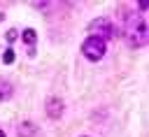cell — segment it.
<instances>
[{"mask_svg": "<svg viewBox=\"0 0 149 137\" xmlns=\"http://www.w3.org/2000/svg\"><path fill=\"white\" fill-rule=\"evenodd\" d=\"M81 53L88 60H100L105 56V42L100 37H95V35H88L84 39V44H81Z\"/></svg>", "mask_w": 149, "mask_h": 137, "instance_id": "1", "label": "cell"}, {"mask_svg": "<svg viewBox=\"0 0 149 137\" xmlns=\"http://www.w3.org/2000/svg\"><path fill=\"white\" fill-rule=\"evenodd\" d=\"M88 28H91V35L100 37L102 42H105V39H112V37L116 35V28L112 26L109 19H95V21H91Z\"/></svg>", "mask_w": 149, "mask_h": 137, "instance_id": "2", "label": "cell"}, {"mask_svg": "<svg viewBox=\"0 0 149 137\" xmlns=\"http://www.w3.org/2000/svg\"><path fill=\"white\" fill-rule=\"evenodd\" d=\"M63 100L61 98H49L47 100V114H49V118H61V114H63Z\"/></svg>", "mask_w": 149, "mask_h": 137, "instance_id": "3", "label": "cell"}, {"mask_svg": "<svg viewBox=\"0 0 149 137\" xmlns=\"http://www.w3.org/2000/svg\"><path fill=\"white\" fill-rule=\"evenodd\" d=\"M35 135H37L35 123L26 121V123H21V125H19V137H35Z\"/></svg>", "mask_w": 149, "mask_h": 137, "instance_id": "4", "label": "cell"}, {"mask_svg": "<svg viewBox=\"0 0 149 137\" xmlns=\"http://www.w3.org/2000/svg\"><path fill=\"white\" fill-rule=\"evenodd\" d=\"M12 93H14L12 84H9V81H5V79H0V102H2V100H9V98H12Z\"/></svg>", "mask_w": 149, "mask_h": 137, "instance_id": "5", "label": "cell"}, {"mask_svg": "<svg viewBox=\"0 0 149 137\" xmlns=\"http://www.w3.org/2000/svg\"><path fill=\"white\" fill-rule=\"evenodd\" d=\"M21 37H23V42H26V44H30V46H33V44H35V39H37V33H35L33 28H26Z\"/></svg>", "mask_w": 149, "mask_h": 137, "instance_id": "6", "label": "cell"}, {"mask_svg": "<svg viewBox=\"0 0 149 137\" xmlns=\"http://www.w3.org/2000/svg\"><path fill=\"white\" fill-rule=\"evenodd\" d=\"M2 63H7V65L14 63V51H12V49H7V51L2 53Z\"/></svg>", "mask_w": 149, "mask_h": 137, "instance_id": "7", "label": "cell"}, {"mask_svg": "<svg viewBox=\"0 0 149 137\" xmlns=\"http://www.w3.org/2000/svg\"><path fill=\"white\" fill-rule=\"evenodd\" d=\"M16 35H19V33H16L14 28H12V30H7V42H14V39H16Z\"/></svg>", "mask_w": 149, "mask_h": 137, "instance_id": "8", "label": "cell"}, {"mask_svg": "<svg viewBox=\"0 0 149 137\" xmlns=\"http://www.w3.org/2000/svg\"><path fill=\"white\" fill-rule=\"evenodd\" d=\"M0 137H5V132H2V130H0Z\"/></svg>", "mask_w": 149, "mask_h": 137, "instance_id": "9", "label": "cell"}, {"mask_svg": "<svg viewBox=\"0 0 149 137\" xmlns=\"http://www.w3.org/2000/svg\"><path fill=\"white\" fill-rule=\"evenodd\" d=\"M0 21H2V14H0Z\"/></svg>", "mask_w": 149, "mask_h": 137, "instance_id": "10", "label": "cell"}]
</instances>
